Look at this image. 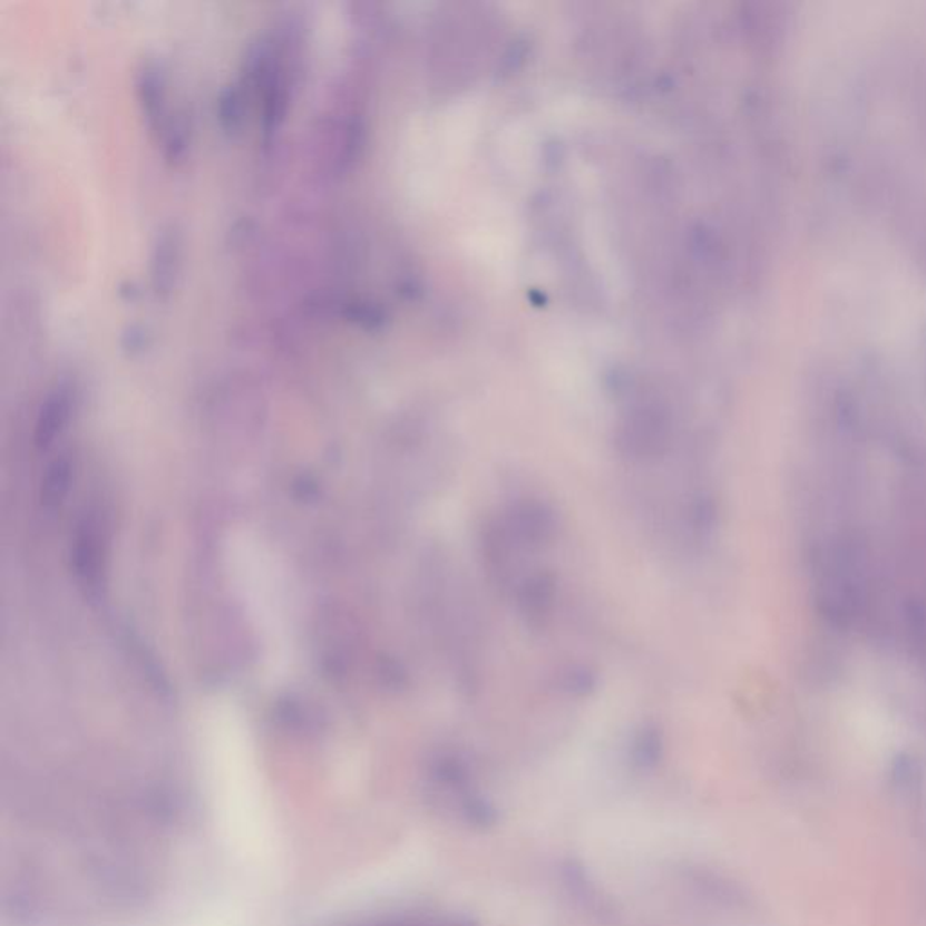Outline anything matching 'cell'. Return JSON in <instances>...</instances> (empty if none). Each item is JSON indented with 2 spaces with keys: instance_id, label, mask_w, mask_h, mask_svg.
<instances>
[{
  "instance_id": "1",
  "label": "cell",
  "mask_w": 926,
  "mask_h": 926,
  "mask_svg": "<svg viewBox=\"0 0 926 926\" xmlns=\"http://www.w3.org/2000/svg\"><path fill=\"white\" fill-rule=\"evenodd\" d=\"M553 600V585L547 577H536V579L527 583L522 594V606H524L525 614L530 617H542L547 614L548 606Z\"/></svg>"
}]
</instances>
